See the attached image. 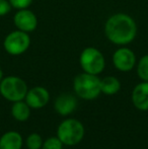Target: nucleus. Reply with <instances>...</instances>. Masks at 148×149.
I'll return each mask as SVG.
<instances>
[{"label": "nucleus", "instance_id": "nucleus-1", "mask_svg": "<svg viewBox=\"0 0 148 149\" xmlns=\"http://www.w3.org/2000/svg\"><path fill=\"white\" fill-rule=\"evenodd\" d=\"M105 35L112 44L118 46L129 45L136 38V22L129 14H113L105 24Z\"/></svg>", "mask_w": 148, "mask_h": 149}, {"label": "nucleus", "instance_id": "nucleus-2", "mask_svg": "<svg viewBox=\"0 0 148 149\" xmlns=\"http://www.w3.org/2000/svg\"><path fill=\"white\" fill-rule=\"evenodd\" d=\"M74 91L83 100H94L101 93V79L97 75L89 73H81L74 78Z\"/></svg>", "mask_w": 148, "mask_h": 149}, {"label": "nucleus", "instance_id": "nucleus-3", "mask_svg": "<svg viewBox=\"0 0 148 149\" xmlns=\"http://www.w3.org/2000/svg\"><path fill=\"white\" fill-rule=\"evenodd\" d=\"M84 136V127L82 123L75 119H68L59 125L57 137L65 145L73 146L78 144Z\"/></svg>", "mask_w": 148, "mask_h": 149}, {"label": "nucleus", "instance_id": "nucleus-4", "mask_svg": "<svg viewBox=\"0 0 148 149\" xmlns=\"http://www.w3.org/2000/svg\"><path fill=\"white\" fill-rule=\"evenodd\" d=\"M28 85L24 79L17 76H7L0 82V93L9 102H18L26 98Z\"/></svg>", "mask_w": 148, "mask_h": 149}, {"label": "nucleus", "instance_id": "nucleus-5", "mask_svg": "<svg viewBox=\"0 0 148 149\" xmlns=\"http://www.w3.org/2000/svg\"><path fill=\"white\" fill-rule=\"evenodd\" d=\"M79 63L84 72L93 75L101 73L106 66L103 53L94 47H87L82 50L79 57Z\"/></svg>", "mask_w": 148, "mask_h": 149}, {"label": "nucleus", "instance_id": "nucleus-6", "mask_svg": "<svg viewBox=\"0 0 148 149\" xmlns=\"http://www.w3.org/2000/svg\"><path fill=\"white\" fill-rule=\"evenodd\" d=\"M31 46V37L28 33L16 30L11 31L3 41L4 50L9 55L18 56L26 53Z\"/></svg>", "mask_w": 148, "mask_h": 149}, {"label": "nucleus", "instance_id": "nucleus-7", "mask_svg": "<svg viewBox=\"0 0 148 149\" xmlns=\"http://www.w3.org/2000/svg\"><path fill=\"white\" fill-rule=\"evenodd\" d=\"M113 64L118 70L122 72H128L132 70L136 64L135 53L129 48H119L113 54Z\"/></svg>", "mask_w": 148, "mask_h": 149}, {"label": "nucleus", "instance_id": "nucleus-8", "mask_svg": "<svg viewBox=\"0 0 148 149\" xmlns=\"http://www.w3.org/2000/svg\"><path fill=\"white\" fill-rule=\"evenodd\" d=\"M13 24L17 30L31 33L37 29L38 18L36 14L28 8L18 9L13 16Z\"/></svg>", "mask_w": 148, "mask_h": 149}, {"label": "nucleus", "instance_id": "nucleus-9", "mask_svg": "<svg viewBox=\"0 0 148 149\" xmlns=\"http://www.w3.org/2000/svg\"><path fill=\"white\" fill-rule=\"evenodd\" d=\"M50 93L45 87L36 86L28 90L26 95V102L33 109H41L49 102Z\"/></svg>", "mask_w": 148, "mask_h": 149}, {"label": "nucleus", "instance_id": "nucleus-10", "mask_svg": "<svg viewBox=\"0 0 148 149\" xmlns=\"http://www.w3.org/2000/svg\"><path fill=\"white\" fill-rule=\"evenodd\" d=\"M54 107L58 114L62 115V116H67L76 109L77 100L72 94L62 93L56 98Z\"/></svg>", "mask_w": 148, "mask_h": 149}, {"label": "nucleus", "instance_id": "nucleus-11", "mask_svg": "<svg viewBox=\"0 0 148 149\" xmlns=\"http://www.w3.org/2000/svg\"><path fill=\"white\" fill-rule=\"evenodd\" d=\"M132 102L138 110H148V81H143L134 87L132 92Z\"/></svg>", "mask_w": 148, "mask_h": 149}, {"label": "nucleus", "instance_id": "nucleus-12", "mask_svg": "<svg viewBox=\"0 0 148 149\" xmlns=\"http://www.w3.org/2000/svg\"><path fill=\"white\" fill-rule=\"evenodd\" d=\"M22 137L15 131L4 133L0 138V149H22Z\"/></svg>", "mask_w": 148, "mask_h": 149}, {"label": "nucleus", "instance_id": "nucleus-13", "mask_svg": "<svg viewBox=\"0 0 148 149\" xmlns=\"http://www.w3.org/2000/svg\"><path fill=\"white\" fill-rule=\"evenodd\" d=\"M11 114L12 117L19 122H24L30 118L31 111H30V106L26 104V102L22 100H18L13 104L11 108Z\"/></svg>", "mask_w": 148, "mask_h": 149}, {"label": "nucleus", "instance_id": "nucleus-14", "mask_svg": "<svg viewBox=\"0 0 148 149\" xmlns=\"http://www.w3.org/2000/svg\"><path fill=\"white\" fill-rule=\"evenodd\" d=\"M121 89V83L115 76H107L101 79V91L107 95L116 94Z\"/></svg>", "mask_w": 148, "mask_h": 149}, {"label": "nucleus", "instance_id": "nucleus-15", "mask_svg": "<svg viewBox=\"0 0 148 149\" xmlns=\"http://www.w3.org/2000/svg\"><path fill=\"white\" fill-rule=\"evenodd\" d=\"M137 74L143 81H148V55L140 58L137 65Z\"/></svg>", "mask_w": 148, "mask_h": 149}, {"label": "nucleus", "instance_id": "nucleus-16", "mask_svg": "<svg viewBox=\"0 0 148 149\" xmlns=\"http://www.w3.org/2000/svg\"><path fill=\"white\" fill-rule=\"evenodd\" d=\"M26 146L28 149H41L43 146V139L38 133H33L26 138Z\"/></svg>", "mask_w": 148, "mask_h": 149}, {"label": "nucleus", "instance_id": "nucleus-17", "mask_svg": "<svg viewBox=\"0 0 148 149\" xmlns=\"http://www.w3.org/2000/svg\"><path fill=\"white\" fill-rule=\"evenodd\" d=\"M63 143L58 137H51L43 142L42 149H62Z\"/></svg>", "mask_w": 148, "mask_h": 149}, {"label": "nucleus", "instance_id": "nucleus-18", "mask_svg": "<svg viewBox=\"0 0 148 149\" xmlns=\"http://www.w3.org/2000/svg\"><path fill=\"white\" fill-rule=\"evenodd\" d=\"M11 5L12 8L15 9H24V8H28L32 5L34 0H8Z\"/></svg>", "mask_w": 148, "mask_h": 149}, {"label": "nucleus", "instance_id": "nucleus-19", "mask_svg": "<svg viewBox=\"0 0 148 149\" xmlns=\"http://www.w3.org/2000/svg\"><path fill=\"white\" fill-rule=\"evenodd\" d=\"M11 5H10L8 0H0V16H4L11 10Z\"/></svg>", "mask_w": 148, "mask_h": 149}, {"label": "nucleus", "instance_id": "nucleus-20", "mask_svg": "<svg viewBox=\"0 0 148 149\" xmlns=\"http://www.w3.org/2000/svg\"><path fill=\"white\" fill-rule=\"evenodd\" d=\"M2 79H3V72H2L1 68H0V82H1Z\"/></svg>", "mask_w": 148, "mask_h": 149}]
</instances>
